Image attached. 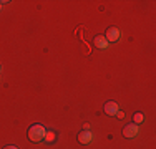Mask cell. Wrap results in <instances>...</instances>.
<instances>
[{
    "label": "cell",
    "mask_w": 156,
    "mask_h": 149,
    "mask_svg": "<svg viewBox=\"0 0 156 149\" xmlns=\"http://www.w3.org/2000/svg\"><path fill=\"white\" fill-rule=\"evenodd\" d=\"M143 114H141V113H136L135 114V116H133V121H135V123H141V121H143Z\"/></svg>",
    "instance_id": "8"
},
{
    "label": "cell",
    "mask_w": 156,
    "mask_h": 149,
    "mask_svg": "<svg viewBox=\"0 0 156 149\" xmlns=\"http://www.w3.org/2000/svg\"><path fill=\"white\" fill-rule=\"evenodd\" d=\"M45 128L42 124H33L30 129H28V139L33 141V143H40V141L45 139Z\"/></svg>",
    "instance_id": "1"
},
{
    "label": "cell",
    "mask_w": 156,
    "mask_h": 149,
    "mask_svg": "<svg viewBox=\"0 0 156 149\" xmlns=\"http://www.w3.org/2000/svg\"><path fill=\"white\" fill-rule=\"evenodd\" d=\"M0 70H2V66H0Z\"/></svg>",
    "instance_id": "12"
},
{
    "label": "cell",
    "mask_w": 156,
    "mask_h": 149,
    "mask_svg": "<svg viewBox=\"0 0 156 149\" xmlns=\"http://www.w3.org/2000/svg\"><path fill=\"white\" fill-rule=\"evenodd\" d=\"M136 134H138V126L136 124H126L123 128V136L128 137V139L136 137Z\"/></svg>",
    "instance_id": "2"
},
{
    "label": "cell",
    "mask_w": 156,
    "mask_h": 149,
    "mask_svg": "<svg viewBox=\"0 0 156 149\" xmlns=\"http://www.w3.org/2000/svg\"><path fill=\"white\" fill-rule=\"evenodd\" d=\"M116 116L120 118V119H123V118H125V113H123V111H118V113H116Z\"/></svg>",
    "instance_id": "9"
},
{
    "label": "cell",
    "mask_w": 156,
    "mask_h": 149,
    "mask_svg": "<svg viewBox=\"0 0 156 149\" xmlns=\"http://www.w3.org/2000/svg\"><path fill=\"white\" fill-rule=\"evenodd\" d=\"M105 38H106V42H118V40H120V30L115 28V27L108 28V30H106Z\"/></svg>",
    "instance_id": "3"
},
{
    "label": "cell",
    "mask_w": 156,
    "mask_h": 149,
    "mask_svg": "<svg viewBox=\"0 0 156 149\" xmlns=\"http://www.w3.org/2000/svg\"><path fill=\"white\" fill-rule=\"evenodd\" d=\"M2 3H3V2H0V10H2Z\"/></svg>",
    "instance_id": "11"
},
{
    "label": "cell",
    "mask_w": 156,
    "mask_h": 149,
    "mask_svg": "<svg viewBox=\"0 0 156 149\" xmlns=\"http://www.w3.org/2000/svg\"><path fill=\"white\" fill-rule=\"evenodd\" d=\"M118 111H120V106H118L115 101H108L105 104V113L110 114V116H116Z\"/></svg>",
    "instance_id": "4"
},
{
    "label": "cell",
    "mask_w": 156,
    "mask_h": 149,
    "mask_svg": "<svg viewBox=\"0 0 156 149\" xmlns=\"http://www.w3.org/2000/svg\"><path fill=\"white\" fill-rule=\"evenodd\" d=\"M43 141H47V143H53V141H55V133L53 131L47 133L45 134V139H43Z\"/></svg>",
    "instance_id": "7"
},
{
    "label": "cell",
    "mask_w": 156,
    "mask_h": 149,
    "mask_svg": "<svg viewBox=\"0 0 156 149\" xmlns=\"http://www.w3.org/2000/svg\"><path fill=\"white\" fill-rule=\"evenodd\" d=\"M78 141H80L81 144H90L91 141H93V134L90 131H81L78 134Z\"/></svg>",
    "instance_id": "5"
},
{
    "label": "cell",
    "mask_w": 156,
    "mask_h": 149,
    "mask_svg": "<svg viewBox=\"0 0 156 149\" xmlns=\"http://www.w3.org/2000/svg\"><path fill=\"white\" fill-rule=\"evenodd\" d=\"M3 149H18L17 146H7V147H3Z\"/></svg>",
    "instance_id": "10"
},
{
    "label": "cell",
    "mask_w": 156,
    "mask_h": 149,
    "mask_svg": "<svg viewBox=\"0 0 156 149\" xmlns=\"http://www.w3.org/2000/svg\"><path fill=\"white\" fill-rule=\"evenodd\" d=\"M93 43H95V47H98V48H106L108 47V42H106L105 36H96V38L93 40Z\"/></svg>",
    "instance_id": "6"
}]
</instances>
